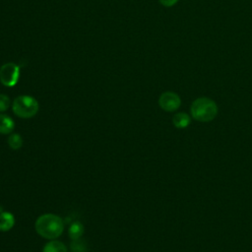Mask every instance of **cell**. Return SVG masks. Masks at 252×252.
I'll return each mask as SVG.
<instances>
[{"instance_id":"obj_1","label":"cell","mask_w":252,"mask_h":252,"mask_svg":"<svg viewBox=\"0 0 252 252\" xmlns=\"http://www.w3.org/2000/svg\"><path fill=\"white\" fill-rule=\"evenodd\" d=\"M36 232L45 239H56L64 230L63 220L54 214H43L39 216L34 223Z\"/></svg>"},{"instance_id":"obj_2","label":"cell","mask_w":252,"mask_h":252,"mask_svg":"<svg viewBox=\"0 0 252 252\" xmlns=\"http://www.w3.org/2000/svg\"><path fill=\"white\" fill-rule=\"evenodd\" d=\"M192 117L200 122L212 121L218 114L217 103L209 97H198L191 104Z\"/></svg>"},{"instance_id":"obj_3","label":"cell","mask_w":252,"mask_h":252,"mask_svg":"<svg viewBox=\"0 0 252 252\" xmlns=\"http://www.w3.org/2000/svg\"><path fill=\"white\" fill-rule=\"evenodd\" d=\"M37 100L31 95H20L12 103L13 112L21 118H31L38 111Z\"/></svg>"},{"instance_id":"obj_4","label":"cell","mask_w":252,"mask_h":252,"mask_svg":"<svg viewBox=\"0 0 252 252\" xmlns=\"http://www.w3.org/2000/svg\"><path fill=\"white\" fill-rule=\"evenodd\" d=\"M20 78V67L13 63L8 62L0 68V82L6 87H14Z\"/></svg>"},{"instance_id":"obj_5","label":"cell","mask_w":252,"mask_h":252,"mask_svg":"<svg viewBox=\"0 0 252 252\" xmlns=\"http://www.w3.org/2000/svg\"><path fill=\"white\" fill-rule=\"evenodd\" d=\"M181 99L179 95L173 92H164L158 98V105L165 111H175L179 108Z\"/></svg>"},{"instance_id":"obj_6","label":"cell","mask_w":252,"mask_h":252,"mask_svg":"<svg viewBox=\"0 0 252 252\" xmlns=\"http://www.w3.org/2000/svg\"><path fill=\"white\" fill-rule=\"evenodd\" d=\"M15 223V219L13 214L9 212H1L0 214V230L8 231L10 230Z\"/></svg>"},{"instance_id":"obj_7","label":"cell","mask_w":252,"mask_h":252,"mask_svg":"<svg viewBox=\"0 0 252 252\" xmlns=\"http://www.w3.org/2000/svg\"><path fill=\"white\" fill-rule=\"evenodd\" d=\"M190 116L186 112H178L172 117V123L178 129L186 128L190 124Z\"/></svg>"},{"instance_id":"obj_8","label":"cell","mask_w":252,"mask_h":252,"mask_svg":"<svg viewBox=\"0 0 252 252\" xmlns=\"http://www.w3.org/2000/svg\"><path fill=\"white\" fill-rule=\"evenodd\" d=\"M14 127V120L10 116L0 113V134H9L13 131Z\"/></svg>"},{"instance_id":"obj_9","label":"cell","mask_w":252,"mask_h":252,"mask_svg":"<svg viewBox=\"0 0 252 252\" xmlns=\"http://www.w3.org/2000/svg\"><path fill=\"white\" fill-rule=\"evenodd\" d=\"M42 252H68V251L64 243H62L61 241L52 239L44 245Z\"/></svg>"},{"instance_id":"obj_10","label":"cell","mask_w":252,"mask_h":252,"mask_svg":"<svg viewBox=\"0 0 252 252\" xmlns=\"http://www.w3.org/2000/svg\"><path fill=\"white\" fill-rule=\"evenodd\" d=\"M84 231V226L80 221H75L74 223H72L68 229L69 232V236L72 240L75 239H79L81 237V235L83 234Z\"/></svg>"},{"instance_id":"obj_11","label":"cell","mask_w":252,"mask_h":252,"mask_svg":"<svg viewBox=\"0 0 252 252\" xmlns=\"http://www.w3.org/2000/svg\"><path fill=\"white\" fill-rule=\"evenodd\" d=\"M8 145L12 150H19L23 146V139L20 134L13 133L8 138Z\"/></svg>"},{"instance_id":"obj_12","label":"cell","mask_w":252,"mask_h":252,"mask_svg":"<svg viewBox=\"0 0 252 252\" xmlns=\"http://www.w3.org/2000/svg\"><path fill=\"white\" fill-rule=\"evenodd\" d=\"M71 248H72L73 252H85V250H86V246H85L84 242L81 241L80 239L73 240L71 243Z\"/></svg>"},{"instance_id":"obj_13","label":"cell","mask_w":252,"mask_h":252,"mask_svg":"<svg viewBox=\"0 0 252 252\" xmlns=\"http://www.w3.org/2000/svg\"><path fill=\"white\" fill-rule=\"evenodd\" d=\"M10 103H11V100L9 96H7L6 94H0V112L6 111L9 108Z\"/></svg>"},{"instance_id":"obj_14","label":"cell","mask_w":252,"mask_h":252,"mask_svg":"<svg viewBox=\"0 0 252 252\" xmlns=\"http://www.w3.org/2000/svg\"><path fill=\"white\" fill-rule=\"evenodd\" d=\"M158 2L164 7H171L175 5L178 2V0H158Z\"/></svg>"}]
</instances>
